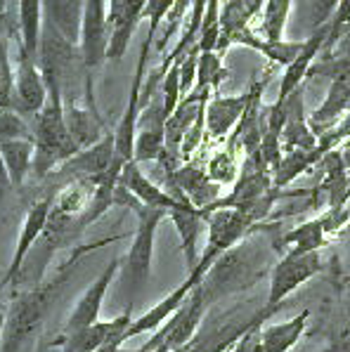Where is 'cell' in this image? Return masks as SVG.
<instances>
[{
    "label": "cell",
    "mask_w": 350,
    "mask_h": 352,
    "mask_svg": "<svg viewBox=\"0 0 350 352\" xmlns=\"http://www.w3.org/2000/svg\"><path fill=\"white\" fill-rule=\"evenodd\" d=\"M272 251H277L274 239L263 241L261 225L256 227L253 236H246L230 251H225L201 279L206 305H213L220 298L232 296L237 291L251 289L267 272V258Z\"/></svg>",
    "instance_id": "cell-1"
},
{
    "label": "cell",
    "mask_w": 350,
    "mask_h": 352,
    "mask_svg": "<svg viewBox=\"0 0 350 352\" xmlns=\"http://www.w3.org/2000/svg\"><path fill=\"white\" fill-rule=\"evenodd\" d=\"M72 267V263H67L62 267V272L57 274L50 284L36 286V289L26 291L14 298L8 307V319H5V331H3V350L0 352H19L24 345V340L36 331V327L43 322L50 302L55 300V296L62 291L64 281H67V272Z\"/></svg>",
    "instance_id": "cell-2"
},
{
    "label": "cell",
    "mask_w": 350,
    "mask_h": 352,
    "mask_svg": "<svg viewBox=\"0 0 350 352\" xmlns=\"http://www.w3.org/2000/svg\"><path fill=\"white\" fill-rule=\"evenodd\" d=\"M133 213L138 215V230L135 236H133L131 248H128V256L123 258V274H126V286H128V307H133L135 296L147 284L149 272H152L156 230L168 218V210L152 208V206H144V204H140Z\"/></svg>",
    "instance_id": "cell-3"
},
{
    "label": "cell",
    "mask_w": 350,
    "mask_h": 352,
    "mask_svg": "<svg viewBox=\"0 0 350 352\" xmlns=\"http://www.w3.org/2000/svg\"><path fill=\"white\" fill-rule=\"evenodd\" d=\"M206 225H208V241L206 248L201 253V260H199L197 270L190 272L187 277H192L195 281L201 284L204 274L211 270V265L223 256L225 251H230L232 246H237L241 239L256 232V223L249 218L246 213L234 208H218L206 213Z\"/></svg>",
    "instance_id": "cell-4"
},
{
    "label": "cell",
    "mask_w": 350,
    "mask_h": 352,
    "mask_svg": "<svg viewBox=\"0 0 350 352\" xmlns=\"http://www.w3.org/2000/svg\"><path fill=\"white\" fill-rule=\"evenodd\" d=\"M322 272L320 251H298L289 248L270 270V286H267V307H277L298 289L300 284L310 281L315 274Z\"/></svg>",
    "instance_id": "cell-5"
},
{
    "label": "cell",
    "mask_w": 350,
    "mask_h": 352,
    "mask_svg": "<svg viewBox=\"0 0 350 352\" xmlns=\"http://www.w3.org/2000/svg\"><path fill=\"white\" fill-rule=\"evenodd\" d=\"M109 47V8L107 0H85L80 17L78 50L88 74H95L105 64Z\"/></svg>",
    "instance_id": "cell-6"
},
{
    "label": "cell",
    "mask_w": 350,
    "mask_h": 352,
    "mask_svg": "<svg viewBox=\"0 0 350 352\" xmlns=\"http://www.w3.org/2000/svg\"><path fill=\"white\" fill-rule=\"evenodd\" d=\"M263 95V78H256L241 95H213L206 104V135L211 140H225L239 126L246 109Z\"/></svg>",
    "instance_id": "cell-7"
},
{
    "label": "cell",
    "mask_w": 350,
    "mask_h": 352,
    "mask_svg": "<svg viewBox=\"0 0 350 352\" xmlns=\"http://www.w3.org/2000/svg\"><path fill=\"white\" fill-rule=\"evenodd\" d=\"M166 121H168V113H166V107H164V97L159 93L140 109L133 161H138V164H149V161H154L156 164V161L164 156Z\"/></svg>",
    "instance_id": "cell-8"
},
{
    "label": "cell",
    "mask_w": 350,
    "mask_h": 352,
    "mask_svg": "<svg viewBox=\"0 0 350 352\" xmlns=\"http://www.w3.org/2000/svg\"><path fill=\"white\" fill-rule=\"evenodd\" d=\"M52 199H55V197L39 199V201H34L29 206V210H26V218H24V225H21L14 253H12V258H10L8 272H5V277L0 279V291H3L10 281H12V284H17V279L21 274V265L26 263V258H29L34 243L39 241L43 234H45L47 220H50V213H52Z\"/></svg>",
    "instance_id": "cell-9"
},
{
    "label": "cell",
    "mask_w": 350,
    "mask_h": 352,
    "mask_svg": "<svg viewBox=\"0 0 350 352\" xmlns=\"http://www.w3.org/2000/svg\"><path fill=\"white\" fill-rule=\"evenodd\" d=\"M47 102V83L36 59L26 55V50L17 41V93H14V109L24 113L26 118H34L43 111Z\"/></svg>",
    "instance_id": "cell-10"
},
{
    "label": "cell",
    "mask_w": 350,
    "mask_h": 352,
    "mask_svg": "<svg viewBox=\"0 0 350 352\" xmlns=\"http://www.w3.org/2000/svg\"><path fill=\"white\" fill-rule=\"evenodd\" d=\"M123 267V260L114 258L107 263V267L100 272V277L88 286L83 296L78 298L76 307L72 310V315L67 319V327H64V333H74L78 329H85L90 324L100 322V310H102V302H105V296L109 291L111 281L118 274V270Z\"/></svg>",
    "instance_id": "cell-11"
},
{
    "label": "cell",
    "mask_w": 350,
    "mask_h": 352,
    "mask_svg": "<svg viewBox=\"0 0 350 352\" xmlns=\"http://www.w3.org/2000/svg\"><path fill=\"white\" fill-rule=\"evenodd\" d=\"M206 310H208V305H206V300H204L201 284H197L195 289L187 294L185 300H182V305L177 307L175 315L164 324V329H166L164 343L168 345L171 350H177L190 343V340L195 338V333L199 331V327H201Z\"/></svg>",
    "instance_id": "cell-12"
},
{
    "label": "cell",
    "mask_w": 350,
    "mask_h": 352,
    "mask_svg": "<svg viewBox=\"0 0 350 352\" xmlns=\"http://www.w3.org/2000/svg\"><path fill=\"white\" fill-rule=\"evenodd\" d=\"M64 118H67V128L78 151L93 147L107 133L95 100H85V104H78L76 100H64Z\"/></svg>",
    "instance_id": "cell-13"
},
{
    "label": "cell",
    "mask_w": 350,
    "mask_h": 352,
    "mask_svg": "<svg viewBox=\"0 0 350 352\" xmlns=\"http://www.w3.org/2000/svg\"><path fill=\"white\" fill-rule=\"evenodd\" d=\"M166 180L175 182L185 192V197L192 201V206H197V208H208V206L223 197L220 194L223 187L218 182H213L206 168H201L195 161H187V164L177 166L173 173H166Z\"/></svg>",
    "instance_id": "cell-14"
},
{
    "label": "cell",
    "mask_w": 350,
    "mask_h": 352,
    "mask_svg": "<svg viewBox=\"0 0 350 352\" xmlns=\"http://www.w3.org/2000/svg\"><path fill=\"white\" fill-rule=\"evenodd\" d=\"M168 220L175 225L177 236H180L182 243V253H185V267L187 274L195 272L199 260H201V253L197 248L199 234H201L204 225H206V215L201 213V208L192 204H180L175 206L173 210H168Z\"/></svg>",
    "instance_id": "cell-15"
},
{
    "label": "cell",
    "mask_w": 350,
    "mask_h": 352,
    "mask_svg": "<svg viewBox=\"0 0 350 352\" xmlns=\"http://www.w3.org/2000/svg\"><path fill=\"white\" fill-rule=\"evenodd\" d=\"M327 36H329V24L312 31V34L305 38L303 50L298 52V57L289 64L287 72L282 76V83H279V90H277V100L284 102L289 95L296 93V90L303 85L305 76H308L312 69V62L317 59V55H322V47H325V43H327Z\"/></svg>",
    "instance_id": "cell-16"
},
{
    "label": "cell",
    "mask_w": 350,
    "mask_h": 352,
    "mask_svg": "<svg viewBox=\"0 0 350 352\" xmlns=\"http://www.w3.org/2000/svg\"><path fill=\"white\" fill-rule=\"evenodd\" d=\"M197 284H199V281H195L192 277H187L180 286H177L175 291H171V294L166 296L164 300H159L154 307H149V310L144 312V315H140L138 319H133V324L128 327V340L138 338V336H142V333L159 331V329L164 327V324L175 315L177 307L182 305V300H185L187 294H190V291L195 289Z\"/></svg>",
    "instance_id": "cell-17"
},
{
    "label": "cell",
    "mask_w": 350,
    "mask_h": 352,
    "mask_svg": "<svg viewBox=\"0 0 350 352\" xmlns=\"http://www.w3.org/2000/svg\"><path fill=\"white\" fill-rule=\"evenodd\" d=\"M123 187L131 194L142 201L144 206H152V208H164V210H173L175 206H180V201L168 192L166 187H159L154 180H149L142 170H140L138 161H126L121 170V177H118Z\"/></svg>",
    "instance_id": "cell-18"
},
{
    "label": "cell",
    "mask_w": 350,
    "mask_h": 352,
    "mask_svg": "<svg viewBox=\"0 0 350 352\" xmlns=\"http://www.w3.org/2000/svg\"><path fill=\"white\" fill-rule=\"evenodd\" d=\"M43 26H45V3L43 0H19V43L26 55L39 62Z\"/></svg>",
    "instance_id": "cell-19"
},
{
    "label": "cell",
    "mask_w": 350,
    "mask_h": 352,
    "mask_svg": "<svg viewBox=\"0 0 350 352\" xmlns=\"http://www.w3.org/2000/svg\"><path fill=\"white\" fill-rule=\"evenodd\" d=\"M34 154H36V144L29 138L0 142V156H3V164L8 168L14 189L24 187V182L29 180L31 168H34Z\"/></svg>",
    "instance_id": "cell-20"
},
{
    "label": "cell",
    "mask_w": 350,
    "mask_h": 352,
    "mask_svg": "<svg viewBox=\"0 0 350 352\" xmlns=\"http://www.w3.org/2000/svg\"><path fill=\"white\" fill-rule=\"evenodd\" d=\"M234 43L237 45H246V47H251V50L261 52L265 59H270L274 64H282V67H289L305 45V41H267L265 36L261 38V36L253 34L251 26L241 31V34H237Z\"/></svg>",
    "instance_id": "cell-21"
},
{
    "label": "cell",
    "mask_w": 350,
    "mask_h": 352,
    "mask_svg": "<svg viewBox=\"0 0 350 352\" xmlns=\"http://www.w3.org/2000/svg\"><path fill=\"white\" fill-rule=\"evenodd\" d=\"M325 154H329V151H325L317 144V147L312 149H292V151H284L282 161H279L277 170L272 173V185L277 189H284L289 187L296 177H300L305 170H310V168H315L320 164V159Z\"/></svg>",
    "instance_id": "cell-22"
},
{
    "label": "cell",
    "mask_w": 350,
    "mask_h": 352,
    "mask_svg": "<svg viewBox=\"0 0 350 352\" xmlns=\"http://www.w3.org/2000/svg\"><path fill=\"white\" fill-rule=\"evenodd\" d=\"M327 236H329V227H327L325 213H322L308 223L298 225L296 230L287 232V234L274 236V246H277V251H282V246L298 248V251H320L327 246Z\"/></svg>",
    "instance_id": "cell-23"
},
{
    "label": "cell",
    "mask_w": 350,
    "mask_h": 352,
    "mask_svg": "<svg viewBox=\"0 0 350 352\" xmlns=\"http://www.w3.org/2000/svg\"><path fill=\"white\" fill-rule=\"evenodd\" d=\"M310 312L303 310L298 312L294 319L282 324H263V345L265 352H289L298 343V338L303 336L305 327H308Z\"/></svg>",
    "instance_id": "cell-24"
},
{
    "label": "cell",
    "mask_w": 350,
    "mask_h": 352,
    "mask_svg": "<svg viewBox=\"0 0 350 352\" xmlns=\"http://www.w3.org/2000/svg\"><path fill=\"white\" fill-rule=\"evenodd\" d=\"M43 3H45V19L57 26L59 34L78 45L85 0H43Z\"/></svg>",
    "instance_id": "cell-25"
},
{
    "label": "cell",
    "mask_w": 350,
    "mask_h": 352,
    "mask_svg": "<svg viewBox=\"0 0 350 352\" xmlns=\"http://www.w3.org/2000/svg\"><path fill=\"white\" fill-rule=\"evenodd\" d=\"M111 331V322H95L74 333H62V352H95Z\"/></svg>",
    "instance_id": "cell-26"
},
{
    "label": "cell",
    "mask_w": 350,
    "mask_h": 352,
    "mask_svg": "<svg viewBox=\"0 0 350 352\" xmlns=\"http://www.w3.org/2000/svg\"><path fill=\"white\" fill-rule=\"evenodd\" d=\"M294 3L296 0H265V5L261 10V34L267 41H284V31H287V21Z\"/></svg>",
    "instance_id": "cell-27"
},
{
    "label": "cell",
    "mask_w": 350,
    "mask_h": 352,
    "mask_svg": "<svg viewBox=\"0 0 350 352\" xmlns=\"http://www.w3.org/2000/svg\"><path fill=\"white\" fill-rule=\"evenodd\" d=\"M228 76V69L223 67V55L215 50L199 52V64H197V85L195 90H218L220 83Z\"/></svg>",
    "instance_id": "cell-28"
},
{
    "label": "cell",
    "mask_w": 350,
    "mask_h": 352,
    "mask_svg": "<svg viewBox=\"0 0 350 352\" xmlns=\"http://www.w3.org/2000/svg\"><path fill=\"white\" fill-rule=\"evenodd\" d=\"M14 93H17V69L10 59L8 38L0 36V109H14Z\"/></svg>",
    "instance_id": "cell-29"
},
{
    "label": "cell",
    "mask_w": 350,
    "mask_h": 352,
    "mask_svg": "<svg viewBox=\"0 0 350 352\" xmlns=\"http://www.w3.org/2000/svg\"><path fill=\"white\" fill-rule=\"evenodd\" d=\"M237 147H225L223 151L213 154L206 164V170L211 175L213 182H218L220 187L234 185L237 175H239V164H237Z\"/></svg>",
    "instance_id": "cell-30"
},
{
    "label": "cell",
    "mask_w": 350,
    "mask_h": 352,
    "mask_svg": "<svg viewBox=\"0 0 350 352\" xmlns=\"http://www.w3.org/2000/svg\"><path fill=\"white\" fill-rule=\"evenodd\" d=\"M338 3H341V0H305V3H300L303 24L310 29V34L329 24L333 12H336V8H338Z\"/></svg>",
    "instance_id": "cell-31"
},
{
    "label": "cell",
    "mask_w": 350,
    "mask_h": 352,
    "mask_svg": "<svg viewBox=\"0 0 350 352\" xmlns=\"http://www.w3.org/2000/svg\"><path fill=\"white\" fill-rule=\"evenodd\" d=\"M19 138L34 140L31 121L17 109H0V142H5V140H19Z\"/></svg>",
    "instance_id": "cell-32"
},
{
    "label": "cell",
    "mask_w": 350,
    "mask_h": 352,
    "mask_svg": "<svg viewBox=\"0 0 350 352\" xmlns=\"http://www.w3.org/2000/svg\"><path fill=\"white\" fill-rule=\"evenodd\" d=\"M348 26H350V0H341L338 8H336V12H333L331 21H329V36H327V43H325V47H322V55H325V59L331 57L333 47L343 41Z\"/></svg>",
    "instance_id": "cell-33"
},
{
    "label": "cell",
    "mask_w": 350,
    "mask_h": 352,
    "mask_svg": "<svg viewBox=\"0 0 350 352\" xmlns=\"http://www.w3.org/2000/svg\"><path fill=\"white\" fill-rule=\"evenodd\" d=\"M161 97H164V107H166V113H173L175 107L180 104L182 100V88H180V67L177 62L171 64V69L166 72L164 80H161Z\"/></svg>",
    "instance_id": "cell-34"
},
{
    "label": "cell",
    "mask_w": 350,
    "mask_h": 352,
    "mask_svg": "<svg viewBox=\"0 0 350 352\" xmlns=\"http://www.w3.org/2000/svg\"><path fill=\"white\" fill-rule=\"evenodd\" d=\"M197 64H199V47L195 45L187 55L177 59V67H180V88L182 97L190 95L197 85Z\"/></svg>",
    "instance_id": "cell-35"
},
{
    "label": "cell",
    "mask_w": 350,
    "mask_h": 352,
    "mask_svg": "<svg viewBox=\"0 0 350 352\" xmlns=\"http://www.w3.org/2000/svg\"><path fill=\"white\" fill-rule=\"evenodd\" d=\"M173 5H175V0H147V8H144V19H147V24H149L147 38L154 41L161 29V24H164L166 14L171 12Z\"/></svg>",
    "instance_id": "cell-36"
},
{
    "label": "cell",
    "mask_w": 350,
    "mask_h": 352,
    "mask_svg": "<svg viewBox=\"0 0 350 352\" xmlns=\"http://www.w3.org/2000/svg\"><path fill=\"white\" fill-rule=\"evenodd\" d=\"M263 324L265 322L253 324L228 352H265V345H263Z\"/></svg>",
    "instance_id": "cell-37"
},
{
    "label": "cell",
    "mask_w": 350,
    "mask_h": 352,
    "mask_svg": "<svg viewBox=\"0 0 350 352\" xmlns=\"http://www.w3.org/2000/svg\"><path fill=\"white\" fill-rule=\"evenodd\" d=\"M164 340H166V329L161 327L159 331H154V333H152V338H149L144 345H140V348H135V350H126V348H121L118 352H152V350L156 348V345H161V343H164Z\"/></svg>",
    "instance_id": "cell-38"
},
{
    "label": "cell",
    "mask_w": 350,
    "mask_h": 352,
    "mask_svg": "<svg viewBox=\"0 0 350 352\" xmlns=\"http://www.w3.org/2000/svg\"><path fill=\"white\" fill-rule=\"evenodd\" d=\"M10 189H14V185H12V180H10L8 168L3 164V156H0V204H3V199L8 197Z\"/></svg>",
    "instance_id": "cell-39"
},
{
    "label": "cell",
    "mask_w": 350,
    "mask_h": 352,
    "mask_svg": "<svg viewBox=\"0 0 350 352\" xmlns=\"http://www.w3.org/2000/svg\"><path fill=\"white\" fill-rule=\"evenodd\" d=\"M128 0H107V8H109V31H111V24L118 19V14L123 12Z\"/></svg>",
    "instance_id": "cell-40"
},
{
    "label": "cell",
    "mask_w": 350,
    "mask_h": 352,
    "mask_svg": "<svg viewBox=\"0 0 350 352\" xmlns=\"http://www.w3.org/2000/svg\"><path fill=\"white\" fill-rule=\"evenodd\" d=\"M5 319H8V310L0 305V340H3V331H5Z\"/></svg>",
    "instance_id": "cell-41"
},
{
    "label": "cell",
    "mask_w": 350,
    "mask_h": 352,
    "mask_svg": "<svg viewBox=\"0 0 350 352\" xmlns=\"http://www.w3.org/2000/svg\"><path fill=\"white\" fill-rule=\"evenodd\" d=\"M246 3L251 5L253 12H258V10H263V5H265V0H246Z\"/></svg>",
    "instance_id": "cell-42"
},
{
    "label": "cell",
    "mask_w": 350,
    "mask_h": 352,
    "mask_svg": "<svg viewBox=\"0 0 350 352\" xmlns=\"http://www.w3.org/2000/svg\"><path fill=\"white\" fill-rule=\"evenodd\" d=\"M341 154H343V161H346V166H348V170H350V142L346 144V147H343Z\"/></svg>",
    "instance_id": "cell-43"
},
{
    "label": "cell",
    "mask_w": 350,
    "mask_h": 352,
    "mask_svg": "<svg viewBox=\"0 0 350 352\" xmlns=\"http://www.w3.org/2000/svg\"><path fill=\"white\" fill-rule=\"evenodd\" d=\"M152 352H171V348H168L166 343H161V345H156V348H154Z\"/></svg>",
    "instance_id": "cell-44"
},
{
    "label": "cell",
    "mask_w": 350,
    "mask_h": 352,
    "mask_svg": "<svg viewBox=\"0 0 350 352\" xmlns=\"http://www.w3.org/2000/svg\"><path fill=\"white\" fill-rule=\"evenodd\" d=\"M346 234H348V236H350V223H348V225H346Z\"/></svg>",
    "instance_id": "cell-45"
},
{
    "label": "cell",
    "mask_w": 350,
    "mask_h": 352,
    "mask_svg": "<svg viewBox=\"0 0 350 352\" xmlns=\"http://www.w3.org/2000/svg\"><path fill=\"white\" fill-rule=\"evenodd\" d=\"M296 3H298V5H300V3H305V0H296Z\"/></svg>",
    "instance_id": "cell-46"
},
{
    "label": "cell",
    "mask_w": 350,
    "mask_h": 352,
    "mask_svg": "<svg viewBox=\"0 0 350 352\" xmlns=\"http://www.w3.org/2000/svg\"><path fill=\"white\" fill-rule=\"evenodd\" d=\"M220 3H225V0H220Z\"/></svg>",
    "instance_id": "cell-47"
}]
</instances>
